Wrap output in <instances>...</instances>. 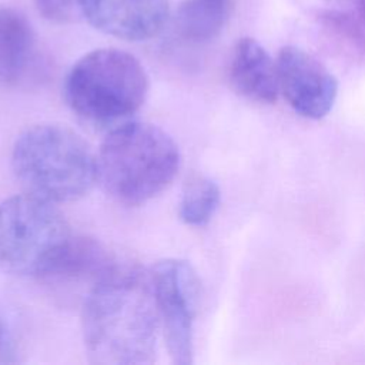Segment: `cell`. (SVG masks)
I'll list each match as a JSON object with an SVG mask.
<instances>
[{"label": "cell", "mask_w": 365, "mask_h": 365, "mask_svg": "<svg viewBox=\"0 0 365 365\" xmlns=\"http://www.w3.org/2000/svg\"><path fill=\"white\" fill-rule=\"evenodd\" d=\"M81 335L93 364H153L161 325L150 271L117 262L94 282L81 307Z\"/></svg>", "instance_id": "obj_1"}, {"label": "cell", "mask_w": 365, "mask_h": 365, "mask_svg": "<svg viewBox=\"0 0 365 365\" xmlns=\"http://www.w3.org/2000/svg\"><path fill=\"white\" fill-rule=\"evenodd\" d=\"M181 165L177 143L161 127L130 120L110 130L97 153L98 182L117 202L138 207L161 194Z\"/></svg>", "instance_id": "obj_2"}, {"label": "cell", "mask_w": 365, "mask_h": 365, "mask_svg": "<svg viewBox=\"0 0 365 365\" xmlns=\"http://www.w3.org/2000/svg\"><path fill=\"white\" fill-rule=\"evenodd\" d=\"M11 170L26 192L54 204L86 197L98 181L97 154L76 130L57 123L36 124L16 138Z\"/></svg>", "instance_id": "obj_3"}, {"label": "cell", "mask_w": 365, "mask_h": 365, "mask_svg": "<svg viewBox=\"0 0 365 365\" xmlns=\"http://www.w3.org/2000/svg\"><path fill=\"white\" fill-rule=\"evenodd\" d=\"M150 90L148 74L131 53L106 47L80 57L64 81V100L84 123L110 130L133 120Z\"/></svg>", "instance_id": "obj_4"}, {"label": "cell", "mask_w": 365, "mask_h": 365, "mask_svg": "<svg viewBox=\"0 0 365 365\" xmlns=\"http://www.w3.org/2000/svg\"><path fill=\"white\" fill-rule=\"evenodd\" d=\"M57 204L23 192L0 202V271L44 278L71 238Z\"/></svg>", "instance_id": "obj_5"}, {"label": "cell", "mask_w": 365, "mask_h": 365, "mask_svg": "<svg viewBox=\"0 0 365 365\" xmlns=\"http://www.w3.org/2000/svg\"><path fill=\"white\" fill-rule=\"evenodd\" d=\"M161 336L175 365L194 361V325L200 305V278L184 259L165 258L150 271Z\"/></svg>", "instance_id": "obj_6"}, {"label": "cell", "mask_w": 365, "mask_h": 365, "mask_svg": "<svg viewBox=\"0 0 365 365\" xmlns=\"http://www.w3.org/2000/svg\"><path fill=\"white\" fill-rule=\"evenodd\" d=\"M279 93L299 115L325 117L336 98L338 83L329 70L305 50L287 46L275 58Z\"/></svg>", "instance_id": "obj_7"}, {"label": "cell", "mask_w": 365, "mask_h": 365, "mask_svg": "<svg viewBox=\"0 0 365 365\" xmlns=\"http://www.w3.org/2000/svg\"><path fill=\"white\" fill-rule=\"evenodd\" d=\"M170 17V0H87L84 20L127 41L157 36Z\"/></svg>", "instance_id": "obj_8"}, {"label": "cell", "mask_w": 365, "mask_h": 365, "mask_svg": "<svg viewBox=\"0 0 365 365\" xmlns=\"http://www.w3.org/2000/svg\"><path fill=\"white\" fill-rule=\"evenodd\" d=\"M228 78L234 91L250 101L272 104L278 98L277 63L255 38L242 37L235 43Z\"/></svg>", "instance_id": "obj_9"}, {"label": "cell", "mask_w": 365, "mask_h": 365, "mask_svg": "<svg viewBox=\"0 0 365 365\" xmlns=\"http://www.w3.org/2000/svg\"><path fill=\"white\" fill-rule=\"evenodd\" d=\"M36 34L17 10L0 6V90L16 87L36 60Z\"/></svg>", "instance_id": "obj_10"}, {"label": "cell", "mask_w": 365, "mask_h": 365, "mask_svg": "<svg viewBox=\"0 0 365 365\" xmlns=\"http://www.w3.org/2000/svg\"><path fill=\"white\" fill-rule=\"evenodd\" d=\"M115 264L117 261L113 255L97 240L71 235L44 279L87 282L91 287Z\"/></svg>", "instance_id": "obj_11"}, {"label": "cell", "mask_w": 365, "mask_h": 365, "mask_svg": "<svg viewBox=\"0 0 365 365\" xmlns=\"http://www.w3.org/2000/svg\"><path fill=\"white\" fill-rule=\"evenodd\" d=\"M234 0H184L175 14V27L182 38L205 43L227 26Z\"/></svg>", "instance_id": "obj_12"}, {"label": "cell", "mask_w": 365, "mask_h": 365, "mask_svg": "<svg viewBox=\"0 0 365 365\" xmlns=\"http://www.w3.org/2000/svg\"><path fill=\"white\" fill-rule=\"evenodd\" d=\"M221 201L218 184L207 175H192L184 184L178 204L180 220L191 227L207 225Z\"/></svg>", "instance_id": "obj_13"}, {"label": "cell", "mask_w": 365, "mask_h": 365, "mask_svg": "<svg viewBox=\"0 0 365 365\" xmlns=\"http://www.w3.org/2000/svg\"><path fill=\"white\" fill-rule=\"evenodd\" d=\"M322 23L365 53V0H339L321 14Z\"/></svg>", "instance_id": "obj_14"}, {"label": "cell", "mask_w": 365, "mask_h": 365, "mask_svg": "<svg viewBox=\"0 0 365 365\" xmlns=\"http://www.w3.org/2000/svg\"><path fill=\"white\" fill-rule=\"evenodd\" d=\"M38 13L54 23H73L84 19L87 0H33Z\"/></svg>", "instance_id": "obj_15"}, {"label": "cell", "mask_w": 365, "mask_h": 365, "mask_svg": "<svg viewBox=\"0 0 365 365\" xmlns=\"http://www.w3.org/2000/svg\"><path fill=\"white\" fill-rule=\"evenodd\" d=\"M16 361H17L16 349H14L11 336L0 315V364H11Z\"/></svg>", "instance_id": "obj_16"}]
</instances>
